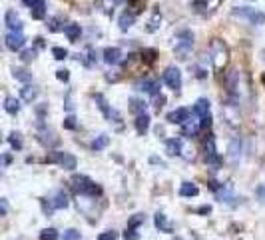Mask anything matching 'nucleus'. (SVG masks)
<instances>
[{
    "instance_id": "43",
    "label": "nucleus",
    "mask_w": 265,
    "mask_h": 240,
    "mask_svg": "<svg viewBox=\"0 0 265 240\" xmlns=\"http://www.w3.org/2000/svg\"><path fill=\"white\" fill-rule=\"evenodd\" d=\"M64 128L74 130V128H76V118H74V116H66V118H64Z\"/></svg>"
},
{
    "instance_id": "19",
    "label": "nucleus",
    "mask_w": 265,
    "mask_h": 240,
    "mask_svg": "<svg viewBox=\"0 0 265 240\" xmlns=\"http://www.w3.org/2000/svg\"><path fill=\"white\" fill-rule=\"evenodd\" d=\"M104 60L108 64L122 62V50H120V48H106V50H104Z\"/></svg>"
},
{
    "instance_id": "50",
    "label": "nucleus",
    "mask_w": 265,
    "mask_h": 240,
    "mask_svg": "<svg viewBox=\"0 0 265 240\" xmlns=\"http://www.w3.org/2000/svg\"><path fill=\"white\" fill-rule=\"evenodd\" d=\"M0 204H2V216H4V214L8 212V204H6V200H4V198L0 200Z\"/></svg>"
},
{
    "instance_id": "52",
    "label": "nucleus",
    "mask_w": 265,
    "mask_h": 240,
    "mask_svg": "<svg viewBox=\"0 0 265 240\" xmlns=\"http://www.w3.org/2000/svg\"><path fill=\"white\" fill-rule=\"evenodd\" d=\"M209 210H211V208H209V206H203V208H199V210H197V212H201V214H205V212H209Z\"/></svg>"
},
{
    "instance_id": "13",
    "label": "nucleus",
    "mask_w": 265,
    "mask_h": 240,
    "mask_svg": "<svg viewBox=\"0 0 265 240\" xmlns=\"http://www.w3.org/2000/svg\"><path fill=\"white\" fill-rule=\"evenodd\" d=\"M241 148H243V144H241V140L239 138H233L231 142H229V154H227V160L235 166L237 162H239V158H241Z\"/></svg>"
},
{
    "instance_id": "3",
    "label": "nucleus",
    "mask_w": 265,
    "mask_h": 240,
    "mask_svg": "<svg viewBox=\"0 0 265 240\" xmlns=\"http://www.w3.org/2000/svg\"><path fill=\"white\" fill-rule=\"evenodd\" d=\"M227 46L220 40V38H216L214 42H211V46H209V56H211V62H214V66L218 68V70H222L224 68V64L227 62Z\"/></svg>"
},
{
    "instance_id": "40",
    "label": "nucleus",
    "mask_w": 265,
    "mask_h": 240,
    "mask_svg": "<svg viewBox=\"0 0 265 240\" xmlns=\"http://www.w3.org/2000/svg\"><path fill=\"white\" fill-rule=\"evenodd\" d=\"M20 58H22L24 62H30V60H34V58H36V50H22Z\"/></svg>"
},
{
    "instance_id": "39",
    "label": "nucleus",
    "mask_w": 265,
    "mask_h": 240,
    "mask_svg": "<svg viewBox=\"0 0 265 240\" xmlns=\"http://www.w3.org/2000/svg\"><path fill=\"white\" fill-rule=\"evenodd\" d=\"M64 240H80V232L74 230V228H70V230L64 232Z\"/></svg>"
},
{
    "instance_id": "45",
    "label": "nucleus",
    "mask_w": 265,
    "mask_h": 240,
    "mask_svg": "<svg viewBox=\"0 0 265 240\" xmlns=\"http://www.w3.org/2000/svg\"><path fill=\"white\" fill-rule=\"evenodd\" d=\"M164 102H166V98H164V96L157 94V96H155V104H153V106H155V110H160V108L164 106Z\"/></svg>"
},
{
    "instance_id": "16",
    "label": "nucleus",
    "mask_w": 265,
    "mask_h": 240,
    "mask_svg": "<svg viewBox=\"0 0 265 240\" xmlns=\"http://www.w3.org/2000/svg\"><path fill=\"white\" fill-rule=\"evenodd\" d=\"M188 118H189V110L188 108H178V110L168 114V122H172V124H184Z\"/></svg>"
},
{
    "instance_id": "51",
    "label": "nucleus",
    "mask_w": 265,
    "mask_h": 240,
    "mask_svg": "<svg viewBox=\"0 0 265 240\" xmlns=\"http://www.w3.org/2000/svg\"><path fill=\"white\" fill-rule=\"evenodd\" d=\"M2 162H4V166H8V164H10V156H8V154H4V158H2Z\"/></svg>"
},
{
    "instance_id": "33",
    "label": "nucleus",
    "mask_w": 265,
    "mask_h": 240,
    "mask_svg": "<svg viewBox=\"0 0 265 240\" xmlns=\"http://www.w3.org/2000/svg\"><path fill=\"white\" fill-rule=\"evenodd\" d=\"M14 78L20 80V82H30L32 80V74L26 68H14Z\"/></svg>"
},
{
    "instance_id": "36",
    "label": "nucleus",
    "mask_w": 265,
    "mask_h": 240,
    "mask_svg": "<svg viewBox=\"0 0 265 240\" xmlns=\"http://www.w3.org/2000/svg\"><path fill=\"white\" fill-rule=\"evenodd\" d=\"M144 220H146V216H144V214H134V216H132V220L128 222V228H136V226H140Z\"/></svg>"
},
{
    "instance_id": "53",
    "label": "nucleus",
    "mask_w": 265,
    "mask_h": 240,
    "mask_svg": "<svg viewBox=\"0 0 265 240\" xmlns=\"http://www.w3.org/2000/svg\"><path fill=\"white\" fill-rule=\"evenodd\" d=\"M174 240H182V238H180V236H176V238H174Z\"/></svg>"
},
{
    "instance_id": "29",
    "label": "nucleus",
    "mask_w": 265,
    "mask_h": 240,
    "mask_svg": "<svg viewBox=\"0 0 265 240\" xmlns=\"http://www.w3.org/2000/svg\"><path fill=\"white\" fill-rule=\"evenodd\" d=\"M160 22H162V14L155 10V12H153V16L150 18V22H148V28H146V30H148V32H155L157 28H160Z\"/></svg>"
},
{
    "instance_id": "25",
    "label": "nucleus",
    "mask_w": 265,
    "mask_h": 240,
    "mask_svg": "<svg viewBox=\"0 0 265 240\" xmlns=\"http://www.w3.org/2000/svg\"><path fill=\"white\" fill-rule=\"evenodd\" d=\"M38 88L36 86H30V84H26L24 88H20V96H22V100H26V102H32V100H36V96H38Z\"/></svg>"
},
{
    "instance_id": "27",
    "label": "nucleus",
    "mask_w": 265,
    "mask_h": 240,
    "mask_svg": "<svg viewBox=\"0 0 265 240\" xmlns=\"http://www.w3.org/2000/svg\"><path fill=\"white\" fill-rule=\"evenodd\" d=\"M108 142H110V138H108V134H100L94 142H92V150H102V148H106L108 146Z\"/></svg>"
},
{
    "instance_id": "32",
    "label": "nucleus",
    "mask_w": 265,
    "mask_h": 240,
    "mask_svg": "<svg viewBox=\"0 0 265 240\" xmlns=\"http://www.w3.org/2000/svg\"><path fill=\"white\" fill-rule=\"evenodd\" d=\"M58 230L56 228H44L40 232V240H58Z\"/></svg>"
},
{
    "instance_id": "22",
    "label": "nucleus",
    "mask_w": 265,
    "mask_h": 240,
    "mask_svg": "<svg viewBox=\"0 0 265 240\" xmlns=\"http://www.w3.org/2000/svg\"><path fill=\"white\" fill-rule=\"evenodd\" d=\"M166 150L170 156H180L182 154V140L180 138H172L166 142Z\"/></svg>"
},
{
    "instance_id": "34",
    "label": "nucleus",
    "mask_w": 265,
    "mask_h": 240,
    "mask_svg": "<svg viewBox=\"0 0 265 240\" xmlns=\"http://www.w3.org/2000/svg\"><path fill=\"white\" fill-rule=\"evenodd\" d=\"M8 142L12 144V148H14V150H20V148H22V138H20V132H10Z\"/></svg>"
},
{
    "instance_id": "44",
    "label": "nucleus",
    "mask_w": 265,
    "mask_h": 240,
    "mask_svg": "<svg viewBox=\"0 0 265 240\" xmlns=\"http://www.w3.org/2000/svg\"><path fill=\"white\" fill-rule=\"evenodd\" d=\"M144 56H146V62H150V64L155 60V52H153V50H144V52H142V58H144Z\"/></svg>"
},
{
    "instance_id": "42",
    "label": "nucleus",
    "mask_w": 265,
    "mask_h": 240,
    "mask_svg": "<svg viewBox=\"0 0 265 240\" xmlns=\"http://www.w3.org/2000/svg\"><path fill=\"white\" fill-rule=\"evenodd\" d=\"M124 238H126V240H138L140 236H138L136 228H126V232H124Z\"/></svg>"
},
{
    "instance_id": "14",
    "label": "nucleus",
    "mask_w": 265,
    "mask_h": 240,
    "mask_svg": "<svg viewBox=\"0 0 265 240\" xmlns=\"http://www.w3.org/2000/svg\"><path fill=\"white\" fill-rule=\"evenodd\" d=\"M199 128H201V120H199V116L193 112V118H188V120L184 122V134H186V136H195V134L199 132Z\"/></svg>"
},
{
    "instance_id": "20",
    "label": "nucleus",
    "mask_w": 265,
    "mask_h": 240,
    "mask_svg": "<svg viewBox=\"0 0 265 240\" xmlns=\"http://www.w3.org/2000/svg\"><path fill=\"white\" fill-rule=\"evenodd\" d=\"M153 224H155V228L160 230V232H172V230H174V228H172V224L168 222V216H166V214H162V212H157V214H155Z\"/></svg>"
},
{
    "instance_id": "6",
    "label": "nucleus",
    "mask_w": 265,
    "mask_h": 240,
    "mask_svg": "<svg viewBox=\"0 0 265 240\" xmlns=\"http://www.w3.org/2000/svg\"><path fill=\"white\" fill-rule=\"evenodd\" d=\"M193 112L199 116L201 128H209L211 126V114H209V100L207 98H197L195 104H193Z\"/></svg>"
},
{
    "instance_id": "48",
    "label": "nucleus",
    "mask_w": 265,
    "mask_h": 240,
    "mask_svg": "<svg viewBox=\"0 0 265 240\" xmlns=\"http://www.w3.org/2000/svg\"><path fill=\"white\" fill-rule=\"evenodd\" d=\"M257 198H259L261 202H265V186H259V188H257Z\"/></svg>"
},
{
    "instance_id": "23",
    "label": "nucleus",
    "mask_w": 265,
    "mask_h": 240,
    "mask_svg": "<svg viewBox=\"0 0 265 240\" xmlns=\"http://www.w3.org/2000/svg\"><path fill=\"white\" fill-rule=\"evenodd\" d=\"M120 28L122 30H128L130 26H134V22H136V12H132V10H126V12H122V16H120Z\"/></svg>"
},
{
    "instance_id": "46",
    "label": "nucleus",
    "mask_w": 265,
    "mask_h": 240,
    "mask_svg": "<svg viewBox=\"0 0 265 240\" xmlns=\"http://www.w3.org/2000/svg\"><path fill=\"white\" fill-rule=\"evenodd\" d=\"M56 78H58V80H64V82H66V80L70 78V74H68V70H56Z\"/></svg>"
},
{
    "instance_id": "7",
    "label": "nucleus",
    "mask_w": 265,
    "mask_h": 240,
    "mask_svg": "<svg viewBox=\"0 0 265 240\" xmlns=\"http://www.w3.org/2000/svg\"><path fill=\"white\" fill-rule=\"evenodd\" d=\"M205 162H207V166H211V168H220V166H222V158H220V154H218V150H216V140H214V136H209V138L205 140Z\"/></svg>"
},
{
    "instance_id": "47",
    "label": "nucleus",
    "mask_w": 265,
    "mask_h": 240,
    "mask_svg": "<svg viewBox=\"0 0 265 240\" xmlns=\"http://www.w3.org/2000/svg\"><path fill=\"white\" fill-rule=\"evenodd\" d=\"M58 20H60V18H52V20L48 22V24H50V30H52V32H56V30H60V26H58Z\"/></svg>"
},
{
    "instance_id": "35",
    "label": "nucleus",
    "mask_w": 265,
    "mask_h": 240,
    "mask_svg": "<svg viewBox=\"0 0 265 240\" xmlns=\"http://www.w3.org/2000/svg\"><path fill=\"white\" fill-rule=\"evenodd\" d=\"M52 54H54L56 60H64L68 56V50H66V48H60V46H54V48H52Z\"/></svg>"
},
{
    "instance_id": "1",
    "label": "nucleus",
    "mask_w": 265,
    "mask_h": 240,
    "mask_svg": "<svg viewBox=\"0 0 265 240\" xmlns=\"http://www.w3.org/2000/svg\"><path fill=\"white\" fill-rule=\"evenodd\" d=\"M226 86H227V92H229V96H231L233 102H239V100L243 98V92H245V94L249 92L243 74H241L239 70H235V68L227 72V76H226Z\"/></svg>"
},
{
    "instance_id": "38",
    "label": "nucleus",
    "mask_w": 265,
    "mask_h": 240,
    "mask_svg": "<svg viewBox=\"0 0 265 240\" xmlns=\"http://www.w3.org/2000/svg\"><path fill=\"white\" fill-rule=\"evenodd\" d=\"M116 238H118V234L114 230H106V232H102L98 236V240H116Z\"/></svg>"
},
{
    "instance_id": "15",
    "label": "nucleus",
    "mask_w": 265,
    "mask_h": 240,
    "mask_svg": "<svg viewBox=\"0 0 265 240\" xmlns=\"http://www.w3.org/2000/svg\"><path fill=\"white\" fill-rule=\"evenodd\" d=\"M138 88H140L142 92H146V94H151V96H157V94H160V84H157L155 80H151V78H144V80H140V82H138Z\"/></svg>"
},
{
    "instance_id": "18",
    "label": "nucleus",
    "mask_w": 265,
    "mask_h": 240,
    "mask_svg": "<svg viewBox=\"0 0 265 240\" xmlns=\"http://www.w3.org/2000/svg\"><path fill=\"white\" fill-rule=\"evenodd\" d=\"M50 206L52 208H66L68 206V194L64 190H58L56 194L50 198Z\"/></svg>"
},
{
    "instance_id": "31",
    "label": "nucleus",
    "mask_w": 265,
    "mask_h": 240,
    "mask_svg": "<svg viewBox=\"0 0 265 240\" xmlns=\"http://www.w3.org/2000/svg\"><path fill=\"white\" fill-rule=\"evenodd\" d=\"M130 110L138 116V114H144L146 112V102H142V100H138V98H132L130 100Z\"/></svg>"
},
{
    "instance_id": "30",
    "label": "nucleus",
    "mask_w": 265,
    "mask_h": 240,
    "mask_svg": "<svg viewBox=\"0 0 265 240\" xmlns=\"http://www.w3.org/2000/svg\"><path fill=\"white\" fill-rule=\"evenodd\" d=\"M253 8H249V6H241V8H233L231 10V14L233 16H239V18H247V20H251V16H253Z\"/></svg>"
},
{
    "instance_id": "37",
    "label": "nucleus",
    "mask_w": 265,
    "mask_h": 240,
    "mask_svg": "<svg viewBox=\"0 0 265 240\" xmlns=\"http://www.w3.org/2000/svg\"><path fill=\"white\" fill-rule=\"evenodd\" d=\"M249 22H253V24H257V26H261V24H265V14L263 12H253V16H251V20Z\"/></svg>"
},
{
    "instance_id": "41",
    "label": "nucleus",
    "mask_w": 265,
    "mask_h": 240,
    "mask_svg": "<svg viewBox=\"0 0 265 240\" xmlns=\"http://www.w3.org/2000/svg\"><path fill=\"white\" fill-rule=\"evenodd\" d=\"M207 2L209 0H191V6L195 10H203V8H207Z\"/></svg>"
},
{
    "instance_id": "10",
    "label": "nucleus",
    "mask_w": 265,
    "mask_h": 240,
    "mask_svg": "<svg viewBox=\"0 0 265 240\" xmlns=\"http://www.w3.org/2000/svg\"><path fill=\"white\" fill-rule=\"evenodd\" d=\"M24 4L30 8L32 18H36V20L44 18V14H46V2L44 0H24Z\"/></svg>"
},
{
    "instance_id": "9",
    "label": "nucleus",
    "mask_w": 265,
    "mask_h": 240,
    "mask_svg": "<svg viewBox=\"0 0 265 240\" xmlns=\"http://www.w3.org/2000/svg\"><path fill=\"white\" fill-rule=\"evenodd\" d=\"M164 82H166V84H168L172 90L182 88V72H180L176 66L166 68V72H164Z\"/></svg>"
},
{
    "instance_id": "8",
    "label": "nucleus",
    "mask_w": 265,
    "mask_h": 240,
    "mask_svg": "<svg viewBox=\"0 0 265 240\" xmlns=\"http://www.w3.org/2000/svg\"><path fill=\"white\" fill-rule=\"evenodd\" d=\"M36 138H38V142L42 144V146H46V148H54L56 144L60 142V138L56 136V132H54V130H50V128H46V126L38 128Z\"/></svg>"
},
{
    "instance_id": "4",
    "label": "nucleus",
    "mask_w": 265,
    "mask_h": 240,
    "mask_svg": "<svg viewBox=\"0 0 265 240\" xmlns=\"http://www.w3.org/2000/svg\"><path fill=\"white\" fill-rule=\"evenodd\" d=\"M191 46H193V34L189 30H182L178 34V42H176V56L180 60H186L189 50H191Z\"/></svg>"
},
{
    "instance_id": "21",
    "label": "nucleus",
    "mask_w": 265,
    "mask_h": 240,
    "mask_svg": "<svg viewBox=\"0 0 265 240\" xmlns=\"http://www.w3.org/2000/svg\"><path fill=\"white\" fill-rule=\"evenodd\" d=\"M197 194H199V188L193 182H184L180 186V196H184V198H191V196H197Z\"/></svg>"
},
{
    "instance_id": "2",
    "label": "nucleus",
    "mask_w": 265,
    "mask_h": 240,
    "mask_svg": "<svg viewBox=\"0 0 265 240\" xmlns=\"http://www.w3.org/2000/svg\"><path fill=\"white\" fill-rule=\"evenodd\" d=\"M70 186H72V190L76 192V194H84V196H98V194H102V188L94 180L84 176V174L72 176L70 178Z\"/></svg>"
},
{
    "instance_id": "24",
    "label": "nucleus",
    "mask_w": 265,
    "mask_h": 240,
    "mask_svg": "<svg viewBox=\"0 0 265 240\" xmlns=\"http://www.w3.org/2000/svg\"><path fill=\"white\" fill-rule=\"evenodd\" d=\"M64 34L68 36V40L70 42H76L78 38H80V34H82V28H80V24H66L64 26Z\"/></svg>"
},
{
    "instance_id": "26",
    "label": "nucleus",
    "mask_w": 265,
    "mask_h": 240,
    "mask_svg": "<svg viewBox=\"0 0 265 240\" xmlns=\"http://www.w3.org/2000/svg\"><path fill=\"white\" fill-rule=\"evenodd\" d=\"M148 128H150V116L146 112L144 114H138L136 116V130H138V134H146Z\"/></svg>"
},
{
    "instance_id": "28",
    "label": "nucleus",
    "mask_w": 265,
    "mask_h": 240,
    "mask_svg": "<svg viewBox=\"0 0 265 240\" xmlns=\"http://www.w3.org/2000/svg\"><path fill=\"white\" fill-rule=\"evenodd\" d=\"M4 110H6L8 114H16V112L20 110L18 100H16V98H12V96H8V98L4 100Z\"/></svg>"
},
{
    "instance_id": "49",
    "label": "nucleus",
    "mask_w": 265,
    "mask_h": 240,
    "mask_svg": "<svg viewBox=\"0 0 265 240\" xmlns=\"http://www.w3.org/2000/svg\"><path fill=\"white\" fill-rule=\"evenodd\" d=\"M104 2H106V6H116V4L122 2V0H104Z\"/></svg>"
},
{
    "instance_id": "17",
    "label": "nucleus",
    "mask_w": 265,
    "mask_h": 240,
    "mask_svg": "<svg viewBox=\"0 0 265 240\" xmlns=\"http://www.w3.org/2000/svg\"><path fill=\"white\" fill-rule=\"evenodd\" d=\"M4 22H6V26H8L10 30H14V32L22 30V20L18 18V14H16L14 10H8V12H6V16H4Z\"/></svg>"
},
{
    "instance_id": "12",
    "label": "nucleus",
    "mask_w": 265,
    "mask_h": 240,
    "mask_svg": "<svg viewBox=\"0 0 265 240\" xmlns=\"http://www.w3.org/2000/svg\"><path fill=\"white\" fill-rule=\"evenodd\" d=\"M96 102H98L100 110L104 112V116L108 118L110 122H112V120H114V122H118V120H120V114H118L114 108H110V106H108V102H106V98H104L102 94H96Z\"/></svg>"
},
{
    "instance_id": "5",
    "label": "nucleus",
    "mask_w": 265,
    "mask_h": 240,
    "mask_svg": "<svg viewBox=\"0 0 265 240\" xmlns=\"http://www.w3.org/2000/svg\"><path fill=\"white\" fill-rule=\"evenodd\" d=\"M46 162L58 164L60 168H66V170H74L76 164H78V160H76L70 152H52V154L46 156Z\"/></svg>"
},
{
    "instance_id": "11",
    "label": "nucleus",
    "mask_w": 265,
    "mask_h": 240,
    "mask_svg": "<svg viewBox=\"0 0 265 240\" xmlns=\"http://www.w3.org/2000/svg\"><path fill=\"white\" fill-rule=\"evenodd\" d=\"M26 44V38H24V34L18 30V32H14V30H10L8 34H6V46L10 48V50H20V48Z\"/></svg>"
}]
</instances>
